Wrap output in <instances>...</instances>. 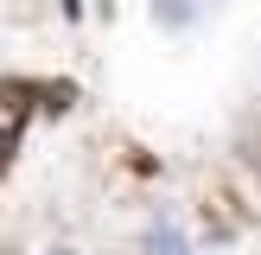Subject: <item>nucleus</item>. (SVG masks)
I'll return each instance as SVG.
<instances>
[{"mask_svg":"<svg viewBox=\"0 0 261 255\" xmlns=\"http://www.w3.org/2000/svg\"><path fill=\"white\" fill-rule=\"evenodd\" d=\"M25 115H32V96H25V89H0V140H13V134H19V128H25Z\"/></svg>","mask_w":261,"mask_h":255,"instance_id":"obj_1","label":"nucleus"}]
</instances>
